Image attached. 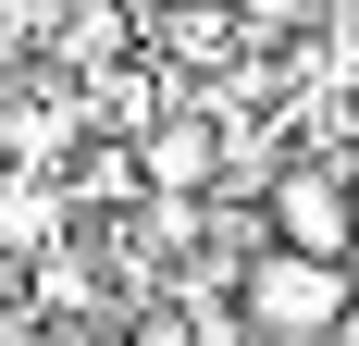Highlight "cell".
<instances>
[{"instance_id": "obj_1", "label": "cell", "mask_w": 359, "mask_h": 346, "mask_svg": "<svg viewBox=\"0 0 359 346\" xmlns=\"http://www.w3.org/2000/svg\"><path fill=\"white\" fill-rule=\"evenodd\" d=\"M347 297H359V260L248 247V272H236V321H248V346H334Z\"/></svg>"}, {"instance_id": "obj_2", "label": "cell", "mask_w": 359, "mask_h": 346, "mask_svg": "<svg viewBox=\"0 0 359 346\" xmlns=\"http://www.w3.org/2000/svg\"><path fill=\"white\" fill-rule=\"evenodd\" d=\"M260 235L297 247V260H359V173H347V148H285L273 186H260Z\"/></svg>"}, {"instance_id": "obj_3", "label": "cell", "mask_w": 359, "mask_h": 346, "mask_svg": "<svg viewBox=\"0 0 359 346\" xmlns=\"http://www.w3.org/2000/svg\"><path fill=\"white\" fill-rule=\"evenodd\" d=\"M137 186H149V198H211V186H223V124L198 99H174L137 137Z\"/></svg>"}, {"instance_id": "obj_4", "label": "cell", "mask_w": 359, "mask_h": 346, "mask_svg": "<svg viewBox=\"0 0 359 346\" xmlns=\"http://www.w3.org/2000/svg\"><path fill=\"white\" fill-rule=\"evenodd\" d=\"M174 99H186V87L149 62V50H124V62H100V74H87V124H100L111 148H137V137H149V124H161Z\"/></svg>"}, {"instance_id": "obj_5", "label": "cell", "mask_w": 359, "mask_h": 346, "mask_svg": "<svg viewBox=\"0 0 359 346\" xmlns=\"http://www.w3.org/2000/svg\"><path fill=\"white\" fill-rule=\"evenodd\" d=\"M236 13H248V37H260V50H310V37L334 25V0H236Z\"/></svg>"}, {"instance_id": "obj_6", "label": "cell", "mask_w": 359, "mask_h": 346, "mask_svg": "<svg viewBox=\"0 0 359 346\" xmlns=\"http://www.w3.org/2000/svg\"><path fill=\"white\" fill-rule=\"evenodd\" d=\"M334 346H359V297H347V321H334Z\"/></svg>"}, {"instance_id": "obj_7", "label": "cell", "mask_w": 359, "mask_h": 346, "mask_svg": "<svg viewBox=\"0 0 359 346\" xmlns=\"http://www.w3.org/2000/svg\"><path fill=\"white\" fill-rule=\"evenodd\" d=\"M100 346H124V334H100Z\"/></svg>"}]
</instances>
